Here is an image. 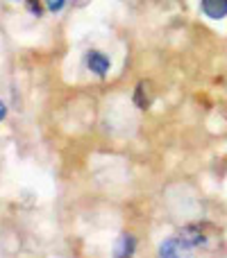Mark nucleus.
I'll return each mask as SVG.
<instances>
[{
	"label": "nucleus",
	"instance_id": "10",
	"mask_svg": "<svg viewBox=\"0 0 227 258\" xmlns=\"http://www.w3.org/2000/svg\"><path fill=\"white\" fill-rule=\"evenodd\" d=\"M73 3H75V5H80V7H82V5H86V3H89V0H73Z\"/></svg>",
	"mask_w": 227,
	"mask_h": 258
},
{
	"label": "nucleus",
	"instance_id": "7",
	"mask_svg": "<svg viewBox=\"0 0 227 258\" xmlns=\"http://www.w3.org/2000/svg\"><path fill=\"white\" fill-rule=\"evenodd\" d=\"M27 9H30V14L32 16H41V5H39V0H27Z\"/></svg>",
	"mask_w": 227,
	"mask_h": 258
},
{
	"label": "nucleus",
	"instance_id": "1",
	"mask_svg": "<svg viewBox=\"0 0 227 258\" xmlns=\"http://www.w3.org/2000/svg\"><path fill=\"white\" fill-rule=\"evenodd\" d=\"M177 238L182 240V245H184V249H187V251L198 249V247L207 245V236H205V231H202L200 227H187V229H182V231L177 233Z\"/></svg>",
	"mask_w": 227,
	"mask_h": 258
},
{
	"label": "nucleus",
	"instance_id": "3",
	"mask_svg": "<svg viewBox=\"0 0 227 258\" xmlns=\"http://www.w3.org/2000/svg\"><path fill=\"white\" fill-rule=\"evenodd\" d=\"M200 7L205 12V16L214 18V21L227 16V0H202Z\"/></svg>",
	"mask_w": 227,
	"mask_h": 258
},
{
	"label": "nucleus",
	"instance_id": "2",
	"mask_svg": "<svg viewBox=\"0 0 227 258\" xmlns=\"http://www.w3.org/2000/svg\"><path fill=\"white\" fill-rule=\"evenodd\" d=\"M86 68H89L91 73H96L98 77H105L109 73V68H112V61H109L103 52L91 50V52H86Z\"/></svg>",
	"mask_w": 227,
	"mask_h": 258
},
{
	"label": "nucleus",
	"instance_id": "9",
	"mask_svg": "<svg viewBox=\"0 0 227 258\" xmlns=\"http://www.w3.org/2000/svg\"><path fill=\"white\" fill-rule=\"evenodd\" d=\"M5 113H7V107H5V102H3V100H0V120H3V118H5Z\"/></svg>",
	"mask_w": 227,
	"mask_h": 258
},
{
	"label": "nucleus",
	"instance_id": "8",
	"mask_svg": "<svg viewBox=\"0 0 227 258\" xmlns=\"http://www.w3.org/2000/svg\"><path fill=\"white\" fill-rule=\"evenodd\" d=\"M64 3H66V0H46V5H48L50 12H59V9L64 7Z\"/></svg>",
	"mask_w": 227,
	"mask_h": 258
},
{
	"label": "nucleus",
	"instance_id": "4",
	"mask_svg": "<svg viewBox=\"0 0 227 258\" xmlns=\"http://www.w3.org/2000/svg\"><path fill=\"white\" fill-rule=\"evenodd\" d=\"M182 254H187V249H184L182 240H179L177 236L168 238V240H166V242H161V247H159V256L173 258V256H182Z\"/></svg>",
	"mask_w": 227,
	"mask_h": 258
},
{
	"label": "nucleus",
	"instance_id": "6",
	"mask_svg": "<svg viewBox=\"0 0 227 258\" xmlns=\"http://www.w3.org/2000/svg\"><path fill=\"white\" fill-rule=\"evenodd\" d=\"M134 102H137L139 109H146L150 104V95L146 93V82H139L137 91H134Z\"/></svg>",
	"mask_w": 227,
	"mask_h": 258
},
{
	"label": "nucleus",
	"instance_id": "5",
	"mask_svg": "<svg viewBox=\"0 0 227 258\" xmlns=\"http://www.w3.org/2000/svg\"><path fill=\"white\" fill-rule=\"evenodd\" d=\"M134 245H137V240H134L132 233H123L114 254H116V256H123V258H125V256H132V254H134Z\"/></svg>",
	"mask_w": 227,
	"mask_h": 258
}]
</instances>
